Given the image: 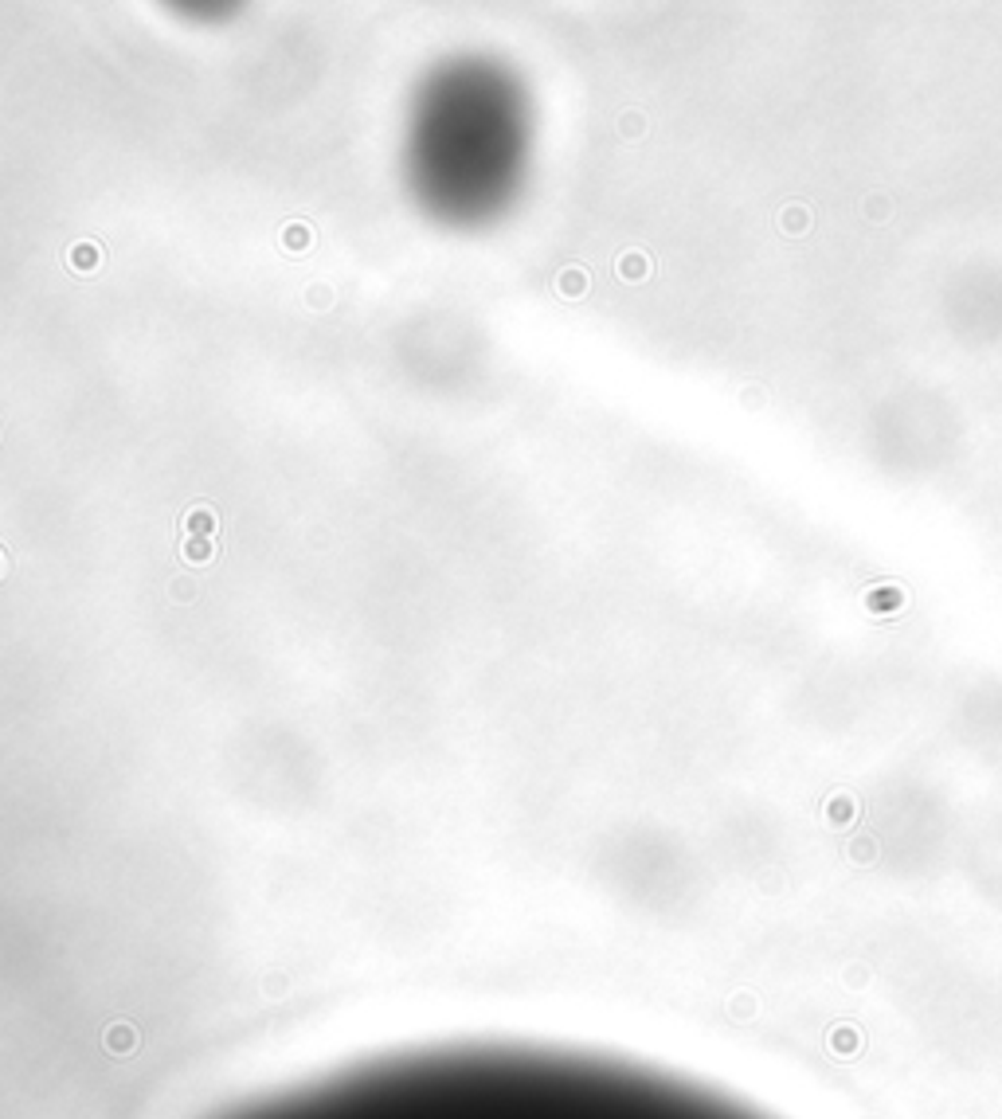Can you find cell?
<instances>
[{
    "mask_svg": "<svg viewBox=\"0 0 1002 1119\" xmlns=\"http://www.w3.org/2000/svg\"><path fill=\"white\" fill-rule=\"evenodd\" d=\"M185 529H188V536H212L215 533V509H208V505H192L188 516H185Z\"/></svg>",
    "mask_w": 1002,
    "mask_h": 1119,
    "instance_id": "cell-1",
    "label": "cell"
},
{
    "mask_svg": "<svg viewBox=\"0 0 1002 1119\" xmlns=\"http://www.w3.org/2000/svg\"><path fill=\"white\" fill-rule=\"evenodd\" d=\"M67 258H71L74 271H94V263H99V247H94V243H74L67 251Z\"/></svg>",
    "mask_w": 1002,
    "mask_h": 1119,
    "instance_id": "cell-2",
    "label": "cell"
},
{
    "mask_svg": "<svg viewBox=\"0 0 1002 1119\" xmlns=\"http://www.w3.org/2000/svg\"><path fill=\"white\" fill-rule=\"evenodd\" d=\"M212 552H215V548H212L208 536H188V541H185V560H188V564H208Z\"/></svg>",
    "mask_w": 1002,
    "mask_h": 1119,
    "instance_id": "cell-3",
    "label": "cell"
},
{
    "mask_svg": "<svg viewBox=\"0 0 1002 1119\" xmlns=\"http://www.w3.org/2000/svg\"><path fill=\"white\" fill-rule=\"evenodd\" d=\"M283 243H286V251H306V247H309V228H306V223H290V228L283 231Z\"/></svg>",
    "mask_w": 1002,
    "mask_h": 1119,
    "instance_id": "cell-4",
    "label": "cell"
},
{
    "mask_svg": "<svg viewBox=\"0 0 1002 1119\" xmlns=\"http://www.w3.org/2000/svg\"><path fill=\"white\" fill-rule=\"evenodd\" d=\"M584 286H588V274H584V271H576V266H572V271H564V274H560V282H556L560 294H584Z\"/></svg>",
    "mask_w": 1002,
    "mask_h": 1119,
    "instance_id": "cell-5",
    "label": "cell"
},
{
    "mask_svg": "<svg viewBox=\"0 0 1002 1119\" xmlns=\"http://www.w3.org/2000/svg\"><path fill=\"white\" fill-rule=\"evenodd\" d=\"M619 274L623 278H642L646 274V258L642 255H623L619 258Z\"/></svg>",
    "mask_w": 1002,
    "mask_h": 1119,
    "instance_id": "cell-6",
    "label": "cell"
},
{
    "mask_svg": "<svg viewBox=\"0 0 1002 1119\" xmlns=\"http://www.w3.org/2000/svg\"><path fill=\"white\" fill-rule=\"evenodd\" d=\"M106 1041H110L114 1049H129V1029H126V1026H118V1029H114V1033H110V1037H106Z\"/></svg>",
    "mask_w": 1002,
    "mask_h": 1119,
    "instance_id": "cell-7",
    "label": "cell"
}]
</instances>
